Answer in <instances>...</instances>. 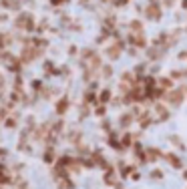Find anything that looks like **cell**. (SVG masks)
<instances>
[{
	"label": "cell",
	"instance_id": "1",
	"mask_svg": "<svg viewBox=\"0 0 187 189\" xmlns=\"http://www.w3.org/2000/svg\"><path fill=\"white\" fill-rule=\"evenodd\" d=\"M32 16L30 14H20V16H18V20H16V26L18 28H26V30H30L32 28Z\"/></svg>",
	"mask_w": 187,
	"mask_h": 189
},
{
	"label": "cell",
	"instance_id": "2",
	"mask_svg": "<svg viewBox=\"0 0 187 189\" xmlns=\"http://www.w3.org/2000/svg\"><path fill=\"white\" fill-rule=\"evenodd\" d=\"M147 16H149L151 20H159V18H161V8L157 6L155 2H151L149 8H147Z\"/></svg>",
	"mask_w": 187,
	"mask_h": 189
},
{
	"label": "cell",
	"instance_id": "3",
	"mask_svg": "<svg viewBox=\"0 0 187 189\" xmlns=\"http://www.w3.org/2000/svg\"><path fill=\"white\" fill-rule=\"evenodd\" d=\"M167 97H169L167 101H169V103H173V105H179L181 103V93H169Z\"/></svg>",
	"mask_w": 187,
	"mask_h": 189
},
{
	"label": "cell",
	"instance_id": "4",
	"mask_svg": "<svg viewBox=\"0 0 187 189\" xmlns=\"http://www.w3.org/2000/svg\"><path fill=\"white\" fill-rule=\"evenodd\" d=\"M109 56H111V59H119V46H111L109 48Z\"/></svg>",
	"mask_w": 187,
	"mask_h": 189
},
{
	"label": "cell",
	"instance_id": "5",
	"mask_svg": "<svg viewBox=\"0 0 187 189\" xmlns=\"http://www.w3.org/2000/svg\"><path fill=\"white\" fill-rule=\"evenodd\" d=\"M109 99H111V93H109V91H105V93L101 95V101H103V103H107Z\"/></svg>",
	"mask_w": 187,
	"mask_h": 189
},
{
	"label": "cell",
	"instance_id": "6",
	"mask_svg": "<svg viewBox=\"0 0 187 189\" xmlns=\"http://www.w3.org/2000/svg\"><path fill=\"white\" fill-rule=\"evenodd\" d=\"M171 85H173V81H169V79H163L161 81V87H165V89H169Z\"/></svg>",
	"mask_w": 187,
	"mask_h": 189
},
{
	"label": "cell",
	"instance_id": "7",
	"mask_svg": "<svg viewBox=\"0 0 187 189\" xmlns=\"http://www.w3.org/2000/svg\"><path fill=\"white\" fill-rule=\"evenodd\" d=\"M103 75L105 76H111L113 75V69H111V66H105V69H103Z\"/></svg>",
	"mask_w": 187,
	"mask_h": 189
},
{
	"label": "cell",
	"instance_id": "8",
	"mask_svg": "<svg viewBox=\"0 0 187 189\" xmlns=\"http://www.w3.org/2000/svg\"><path fill=\"white\" fill-rule=\"evenodd\" d=\"M123 4H127V0H117V6H123Z\"/></svg>",
	"mask_w": 187,
	"mask_h": 189
},
{
	"label": "cell",
	"instance_id": "9",
	"mask_svg": "<svg viewBox=\"0 0 187 189\" xmlns=\"http://www.w3.org/2000/svg\"><path fill=\"white\" fill-rule=\"evenodd\" d=\"M52 4H55V6L56 4H65V0H52Z\"/></svg>",
	"mask_w": 187,
	"mask_h": 189
}]
</instances>
